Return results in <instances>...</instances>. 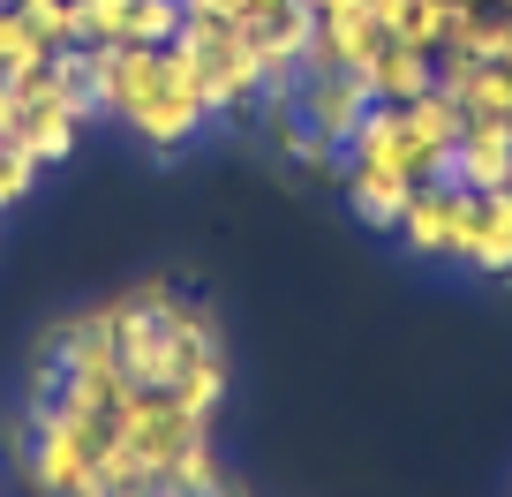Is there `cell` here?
Masks as SVG:
<instances>
[{
    "label": "cell",
    "instance_id": "obj_1",
    "mask_svg": "<svg viewBox=\"0 0 512 497\" xmlns=\"http://www.w3.org/2000/svg\"><path fill=\"white\" fill-rule=\"evenodd\" d=\"M121 129L136 136L151 159H174V151H189L196 136L211 129V106L189 91V83H159L151 98H136V106L121 113Z\"/></svg>",
    "mask_w": 512,
    "mask_h": 497
},
{
    "label": "cell",
    "instance_id": "obj_2",
    "mask_svg": "<svg viewBox=\"0 0 512 497\" xmlns=\"http://www.w3.org/2000/svg\"><path fill=\"white\" fill-rule=\"evenodd\" d=\"M369 106H377V98H369V83L354 76V68H332V76H302V91H294V113H302V129H309V136H324V144H339V151L362 136Z\"/></svg>",
    "mask_w": 512,
    "mask_h": 497
},
{
    "label": "cell",
    "instance_id": "obj_3",
    "mask_svg": "<svg viewBox=\"0 0 512 497\" xmlns=\"http://www.w3.org/2000/svg\"><path fill=\"white\" fill-rule=\"evenodd\" d=\"M452 264H467V272H482V279H505L512 272V189H490V196L467 189Z\"/></svg>",
    "mask_w": 512,
    "mask_h": 497
},
{
    "label": "cell",
    "instance_id": "obj_4",
    "mask_svg": "<svg viewBox=\"0 0 512 497\" xmlns=\"http://www.w3.org/2000/svg\"><path fill=\"white\" fill-rule=\"evenodd\" d=\"M460 204H467V189H452V181H415V196H407V219H400L407 257L452 264V241H460Z\"/></svg>",
    "mask_w": 512,
    "mask_h": 497
},
{
    "label": "cell",
    "instance_id": "obj_5",
    "mask_svg": "<svg viewBox=\"0 0 512 497\" xmlns=\"http://www.w3.org/2000/svg\"><path fill=\"white\" fill-rule=\"evenodd\" d=\"M354 76L369 83V98L377 106H407V98H422V91H437V53H422V46H407V38H384L377 53H369Z\"/></svg>",
    "mask_w": 512,
    "mask_h": 497
},
{
    "label": "cell",
    "instance_id": "obj_6",
    "mask_svg": "<svg viewBox=\"0 0 512 497\" xmlns=\"http://www.w3.org/2000/svg\"><path fill=\"white\" fill-rule=\"evenodd\" d=\"M347 211L362 226H377V234H400L407 219V196H415V174H392V166H347Z\"/></svg>",
    "mask_w": 512,
    "mask_h": 497
},
{
    "label": "cell",
    "instance_id": "obj_7",
    "mask_svg": "<svg viewBox=\"0 0 512 497\" xmlns=\"http://www.w3.org/2000/svg\"><path fill=\"white\" fill-rule=\"evenodd\" d=\"M16 144L31 151L38 166H61V159H76V144H83V121L61 106V98L31 91V98H23V121H16Z\"/></svg>",
    "mask_w": 512,
    "mask_h": 497
},
{
    "label": "cell",
    "instance_id": "obj_8",
    "mask_svg": "<svg viewBox=\"0 0 512 497\" xmlns=\"http://www.w3.org/2000/svg\"><path fill=\"white\" fill-rule=\"evenodd\" d=\"M347 166H392V174H415L422 181V151H415V136H407L400 106H369L362 136L347 144Z\"/></svg>",
    "mask_w": 512,
    "mask_h": 497
},
{
    "label": "cell",
    "instance_id": "obj_9",
    "mask_svg": "<svg viewBox=\"0 0 512 497\" xmlns=\"http://www.w3.org/2000/svg\"><path fill=\"white\" fill-rule=\"evenodd\" d=\"M400 121H407V136H415V151H422V181L437 174V159H445V151L460 144V129H467V113L452 106L445 91H422V98H407V106H400Z\"/></svg>",
    "mask_w": 512,
    "mask_h": 497
},
{
    "label": "cell",
    "instance_id": "obj_10",
    "mask_svg": "<svg viewBox=\"0 0 512 497\" xmlns=\"http://www.w3.org/2000/svg\"><path fill=\"white\" fill-rule=\"evenodd\" d=\"M181 23H189V0H128L121 38L128 46H174Z\"/></svg>",
    "mask_w": 512,
    "mask_h": 497
},
{
    "label": "cell",
    "instance_id": "obj_11",
    "mask_svg": "<svg viewBox=\"0 0 512 497\" xmlns=\"http://www.w3.org/2000/svg\"><path fill=\"white\" fill-rule=\"evenodd\" d=\"M174 400L189 407L196 422H211V415H219V400H226V354H196V362L174 377Z\"/></svg>",
    "mask_w": 512,
    "mask_h": 497
},
{
    "label": "cell",
    "instance_id": "obj_12",
    "mask_svg": "<svg viewBox=\"0 0 512 497\" xmlns=\"http://www.w3.org/2000/svg\"><path fill=\"white\" fill-rule=\"evenodd\" d=\"M46 53H53V46L16 16V8H0V76H8V83L38 76V68H46Z\"/></svg>",
    "mask_w": 512,
    "mask_h": 497
},
{
    "label": "cell",
    "instance_id": "obj_13",
    "mask_svg": "<svg viewBox=\"0 0 512 497\" xmlns=\"http://www.w3.org/2000/svg\"><path fill=\"white\" fill-rule=\"evenodd\" d=\"M452 23H460V8H452V0H407L400 38H407V46H422V53H445V46H452Z\"/></svg>",
    "mask_w": 512,
    "mask_h": 497
},
{
    "label": "cell",
    "instance_id": "obj_14",
    "mask_svg": "<svg viewBox=\"0 0 512 497\" xmlns=\"http://www.w3.org/2000/svg\"><path fill=\"white\" fill-rule=\"evenodd\" d=\"M166 482H181V490H196V497H219V490H234V482H226V467H219V452H211V437H196V445L181 452L174 467H166Z\"/></svg>",
    "mask_w": 512,
    "mask_h": 497
},
{
    "label": "cell",
    "instance_id": "obj_15",
    "mask_svg": "<svg viewBox=\"0 0 512 497\" xmlns=\"http://www.w3.org/2000/svg\"><path fill=\"white\" fill-rule=\"evenodd\" d=\"M38 174H46V166H38L31 151L16 144V136H0V211H16V204H31Z\"/></svg>",
    "mask_w": 512,
    "mask_h": 497
},
{
    "label": "cell",
    "instance_id": "obj_16",
    "mask_svg": "<svg viewBox=\"0 0 512 497\" xmlns=\"http://www.w3.org/2000/svg\"><path fill=\"white\" fill-rule=\"evenodd\" d=\"M68 16H76V46H106V38H121L128 0H68Z\"/></svg>",
    "mask_w": 512,
    "mask_h": 497
},
{
    "label": "cell",
    "instance_id": "obj_17",
    "mask_svg": "<svg viewBox=\"0 0 512 497\" xmlns=\"http://www.w3.org/2000/svg\"><path fill=\"white\" fill-rule=\"evenodd\" d=\"M16 16L31 23L46 46H76V16H68V0H16Z\"/></svg>",
    "mask_w": 512,
    "mask_h": 497
},
{
    "label": "cell",
    "instance_id": "obj_18",
    "mask_svg": "<svg viewBox=\"0 0 512 497\" xmlns=\"http://www.w3.org/2000/svg\"><path fill=\"white\" fill-rule=\"evenodd\" d=\"M369 8V23H377L384 38H400V23H407V0H362Z\"/></svg>",
    "mask_w": 512,
    "mask_h": 497
},
{
    "label": "cell",
    "instance_id": "obj_19",
    "mask_svg": "<svg viewBox=\"0 0 512 497\" xmlns=\"http://www.w3.org/2000/svg\"><path fill=\"white\" fill-rule=\"evenodd\" d=\"M234 8H241V23H272L279 8H294V0H234Z\"/></svg>",
    "mask_w": 512,
    "mask_h": 497
},
{
    "label": "cell",
    "instance_id": "obj_20",
    "mask_svg": "<svg viewBox=\"0 0 512 497\" xmlns=\"http://www.w3.org/2000/svg\"><path fill=\"white\" fill-rule=\"evenodd\" d=\"M144 497H196V490H181V482H166V475H159V482H151Z\"/></svg>",
    "mask_w": 512,
    "mask_h": 497
},
{
    "label": "cell",
    "instance_id": "obj_21",
    "mask_svg": "<svg viewBox=\"0 0 512 497\" xmlns=\"http://www.w3.org/2000/svg\"><path fill=\"white\" fill-rule=\"evenodd\" d=\"M302 8H309V16H317V23H324V16H339L347 0H302Z\"/></svg>",
    "mask_w": 512,
    "mask_h": 497
},
{
    "label": "cell",
    "instance_id": "obj_22",
    "mask_svg": "<svg viewBox=\"0 0 512 497\" xmlns=\"http://www.w3.org/2000/svg\"><path fill=\"white\" fill-rule=\"evenodd\" d=\"M452 8H497V0H452Z\"/></svg>",
    "mask_w": 512,
    "mask_h": 497
},
{
    "label": "cell",
    "instance_id": "obj_23",
    "mask_svg": "<svg viewBox=\"0 0 512 497\" xmlns=\"http://www.w3.org/2000/svg\"><path fill=\"white\" fill-rule=\"evenodd\" d=\"M219 497H241V490H219Z\"/></svg>",
    "mask_w": 512,
    "mask_h": 497
},
{
    "label": "cell",
    "instance_id": "obj_24",
    "mask_svg": "<svg viewBox=\"0 0 512 497\" xmlns=\"http://www.w3.org/2000/svg\"><path fill=\"white\" fill-rule=\"evenodd\" d=\"M0 8H16V0H0Z\"/></svg>",
    "mask_w": 512,
    "mask_h": 497
},
{
    "label": "cell",
    "instance_id": "obj_25",
    "mask_svg": "<svg viewBox=\"0 0 512 497\" xmlns=\"http://www.w3.org/2000/svg\"><path fill=\"white\" fill-rule=\"evenodd\" d=\"M505 189H512V174H505Z\"/></svg>",
    "mask_w": 512,
    "mask_h": 497
}]
</instances>
